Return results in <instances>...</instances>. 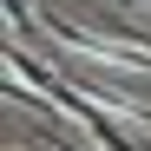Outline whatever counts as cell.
<instances>
[{
	"label": "cell",
	"instance_id": "cell-1",
	"mask_svg": "<svg viewBox=\"0 0 151 151\" xmlns=\"http://www.w3.org/2000/svg\"><path fill=\"white\" fill-rule=\"evenodd\" d=\"M13 151H27V138H20V145H13Z\"/></svg>",
	"mask_w": 151,
	"mask_h": 151
},
{
	"label": "cell",
	"instance_id": "cell-2",
	"mask_svg": "<svg viewBox=\"0 0 151 151\" xmlns=\"http://www.w3.org/2000/svg\"><path fill=\"white\" fill-rule=\"evenodd\" d=\"M145 151H151V145H145Z\"/></svg>",
	"mask_w": 151,
	"mask_h": 151
}]
</instances>
